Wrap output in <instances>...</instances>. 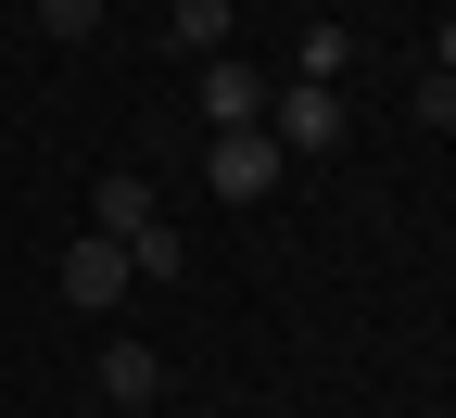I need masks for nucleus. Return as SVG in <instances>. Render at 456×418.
<instances>
[{"mask_svg": "<svg viewBox=\"0 0 456 418\" xmlns=\"http://www.w3.org/2000/svg\"><path fill=\"white\" fill-rule=\"evenodd\" d=\"M191 102H203V127H266V77L241 64V51H216V64H191Z\"/></svg>", "mask_w": 456, "mask_h": 418, "instance_id": "nucleus-1", "label": "nucleus"}, {"mask_svg": "<svg viewBox=\"0 0 456 418\" xmlns=\"http://www.w3.org/2000/svg\"><path fill=\"white\" fill-rule=\"evenodd\" d=\"M127 242H102V228H77V242H64V305L77 317H102V305H127Z\"/></svg>", "mask_w": 456, "mask_h": 418, "instance_id": "nucleus-2", "label": "nucleus"}, {"mask_svg": "<svg viewBox=\"0 0 456 418\" xmlns=\"http://www.w3.org/2000/svg\"><path fill=\"white\" fill-rule=\"evenodd\" d=\"M266 140H279V152H330V140H342V89H317V77H292V89L266 102Z\"/></svg>", "mask_w": 456, "mask_h": 418, "instance_id": "nucleus-3", "label": "nucleus"}, {"mask_svg": "<svg viewBox=\"0 0 456 418\" xmlns=\"http://www.w3.org/2000/svg\"><path fill=\"white\" fill-rule=\"evenodd\" d=\"M203 177H216L228 203H266V191H279V140H266V127H228V140L203 152Z\"/></svg>", "mask_w": 456, "mask_h": 418, "instance_id": "nucleus-4", "label": "nucleus"}, {"mask_svg": "<svg viewBox=\"0 0 456 418\" xmlns=\"http://www.w3.org/2000/svg\"><path fill=\"white\" fill-rule=\"evenodd\" d=\"M89 228H102V242H140V228H152V177H127V165H114L102 191H89Z\"/></svg>", "mask_w": 456, "mask_h": 418, "instance_id": "nucleus-5", "label": "nucleus"}, {"mask_svg": "<svg viewBox=\"0 0 456 418\" xmlns=\"http://www.w3.org/2000/svg\"><path fill=\"white\" fill-rule=\"evenodd\" d=\"M165 393V355L152 342H102V406H152Z\"/></svg>", "mask_w": 456, "mask_h": 418, "instance_id": "nucleus-6", "label": "nucleus"}, {"mask_svg": "<svg viewBox=\"0 0 456 418\" xmlns=\"http://www.w3.org/2000/svg\"><path fill=\"white\" fill-rule=\"evenodd\" d=\"M165 51L216 64V51H228V0H178V13H165Z\"/></svg>", "mask_w": 456, "mask_h": 418, "instance_id": "nucleus-7", "label": "nucleus"}, {"mask_svg": "<svg viewBox=\"0 0 456 418\" xmlns=\"http://www.w3.org/2000/svg\"><path fill=\"white\" fill-rule=\"evenodd\" d=\"M38 38H64V51H89V38H102V0H38Z\"/></svg>", "mask_w": 456, "mask_h": 418, "instance_id": "nucleus-8", "label": "nucleus"}, {"mask_svg": "<svg viewBox=\"0 0 456 418\" xmlns=\"http://www.w3.org/2000/svg\"><path fill=\"white\" fill-rule=\"evenodd\" d=\"M127 266H140V279H178V266H191V242H178V228H165V216H152V228H140V242H127Z\"/></svg>", "mask_w": 456, "mask_h": 418, "instance_id": "nucleus-9", "label": "nucleus"}, {"mask_svg": "<svg viewBox=\"0 0 456 418\" xmlns=\"http://www.w3.org/2000/svg\"><path fill=\"white\" fill-rule=\"evenodd\" d=\"M342 64H355V38H342V26H305V77H317V89H330V77H342Z\"/></svg>", "mask_w": 456, "mask_h": 418, "instance_id": "nucleus-10", "label": "nucleus"}, {"mask_svg": "<svg viewBox=\"0 0 456 418\" xmlns=\"http://www.w3.org/2000/svg\"><path fill=\"white\" fill-rule=\"evenodd\" d=\"M419 127H456V77H419Z\"/></svg>", "mask_w": 456, "mask_h": 418, "instance_id": "nucleus-11", "label": "nucleus"}, {"mask_svg": "<svg viewBox=\"0 0 456 418\" xmlns=\"http://www.w3.org/2000/svg\"><path fill=\"white\" fill-rule=\"evenodd\" d=\"M431 77H456V13H444V38H431Z\"/></svg>", "mask_w": 456, "mask_h": 418, "instance_id": "nucleus-12", "label": "nucleus"}]
</instances>
